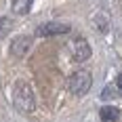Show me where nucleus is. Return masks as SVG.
<instances>
[{"mask_svg":"<svg viewBox=\"0 0 122 122\" xmlns=\"http://www.w3.org/2000/svg\"><path fill=\"white\" fill-rule=\"evenodd\" d=\"M13 105L21 114H32L36 110V97L27 82H15L13 86Z\"/></svg>","mask_w":122,"mask_h":122,"instance_id":"f257e3e1","label":"nucleus"},{"mask_svg":"<svg viewBox=\"0 0 122 122\" xmlns=\"http://www.w3.org/2000/svg\"><path fill=\"white\" fill-rule=\"evenodd\" d=\"M91 86H93V76H91V72H86V70L74 72L70 76V80H67V88H70V93L76 95V97L86 95L91 91Z\"/></svg>","mask_w":122,"mask_h":122,"instance_id":"f03ea898","label":"nucleus"},{"mask_svg":"<svg viewBox=\"0 0 122 122\" xmlns=\"http://www.w3.org/2000/svg\"><path fill=\"white\" fill-rule=\"evenodd\" d=\"M70 32V25L67 23H59V21H49V23H42L40 27L36 30V36H63Z\"/></svg>","mask_w":122,"mask_h":122,"instance_id":"7ed1b4c3","label":"nucleus"},{"mask_svg":"<svg viewBox=\"0 0 122 122\" xmlns=\"http://www.w3.org/2000/svg\"><path fill=\"white\" fill-rule=\"evenodd\" d=\"M70 51H72V57H74V61H86L88 57H91V44L86 42L84 38H74L72 40V44H70Z\"/></svg>","mask_w":122,"mask_h":122,"instance_id":"20e7f679","label":"nucleus"},{"mask_svg":"<svg viewBox=\"0 0 122 122\" xmlns=\"http://www.w3.org/2000/svg\"><path fill=\"white\" fill-rule=\"evenodd\" d=\"M32 49V38L30 36H17L11 42V55L13 57H25V53Z\"/></svg>","mask_w":122,"mask_h":122,"instance_id":"39448f33","label":"nucleus"},{"mask_svg":"<svg viewBox=\"0 0 122 122\" xmlns=\"http://www.w3.org/2000/svg\"><path fill=\"white\" fill-rule=\"evenodd\" d=\"M32 4H34V0H11V9L15 15H27Z\"/></svg>","mask_w":122,"mask_h":122,"instance_id":"423d86ee","label":"nucleus"},{"mask_svg":"<svg viewBox=\"0 0 122 122\" xmlns=\"http://www.w3.org/2000/svg\"><path fill=\"white\" fill-rule=\"evenodd\" d=\"M99 116H101L103 122H116L120 118V112H118V107H114V105H105V107H101Z\"/></svg>","mask_w":122,"mask_h":122,"instance_id":"0eeeda50","label":"nucleus"},{"mask_svg":"<svg viewBox=\"0 0 122 122\" xmlns=\"http://www.w3.org/2000/svg\"><path fill=\"white\" fill-rule=\"evenodd\" d=\"M11 27H13L11 19H6V17H0V38L6 36V34L11 32Z\"/></svg>","mask_w":122,"mask_h":122,"instance_id":"6e6552de","label":"nucleus"},{"mask_svg":"<svg viewBox=\"0 0 122 122\" xmlns=\"http://www.w3.org/2000/svg\"><path fill=\"white\" fill-rule=\"evenodd\" d=\"M116 95H118V93L114 91V86H107V88L101 93V97H103V99H112V97H116Z\"/></svg>","mask_w":122,"mask_h":122,"instance_id":"1a4fd4ad","label":"nucleus"},{"mask_svg":"<svg viewBox=\"0 0 122 122\" xmlns=\"http://www.w3.org/2000/svg\"><path fill=\"white\" fill-rule=\"evenodd\" d=\"M116 86H118V91H122V74L118 76V80H116Z\"/></svg>","mask_w":122,"mask_h":122,"instance_id":"9d476101","label":"nucleus"}]
</instances>
